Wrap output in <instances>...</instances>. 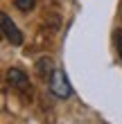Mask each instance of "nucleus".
Masks as SVG:
<instances>
[{"instance_id":"obj_1","label":"nucleus","mask_w":122,"mask_h":124,"mask_svg":"<svg viewBox=\"0 0 122 124\" xmlns=\"http://www.w3.org/2000/svg\"><path fill=\"white\" fill-rule=\"evenodd\" d=\"M50 90H52V95L59 97V99H66V97H70V93H73L70 81H68L66 72H63L61 68H54L52 77H50Z\"/></svg>"},{"instance_id":"obj_2","label":"nucleus","mask_w":122,"mask_h":124,"mask_svg":"<svg viewBox=\"0 0 122 124\" xmlns=\"http://www.w3.org/2000/svg\"><path fill=\"white\" fill-rule=\"evenodd\" d=\"M0 25H2V34H5V39L11 43V45H23V34L18 32V27L16 23L11 20V16L7 11L0 14Z\"/></svg>"},{"instance_id":"obj_3","label":"nucleus","mask_w":122,"mask_h":124,"mask_svg":"<svg viewBox=\"0 0 122 124\" xmlns=\"http://www.w3.org/2000/svg\"><path fill=\"white\" fill-rule=\"evenodd\" d=\"M7 81H9L16 90H27V88H30V79H27V75L20 68H9V72H7Z\"/></svg>"},{"instance_id":"obj_4","label":"nucleus","mask_w":122,"mask_h":124,"mask_svg":"<svg viewBox=\"0 0 122 124\" xmlns=\"http://www.w3.org/2000/svg\"><path fill=\"white\" fill-rule=\"evenodd\" d=\"M52 65H54V63H52V59H50V56H43V59L36 61V72H39L41 77H45L48 72H54Z\"/></svg>"},{"instance_id":"obj_5","label":"nucleus","mask_w":122,"mask_h":124,"mask_svg":"<svg viewBox=\"0 0 122 124\" xmlns=\"http://www.w3.org/2000/svg\"><path fill=\"white\" fill-rule=\"evenodd\" d=\"M14 5H16L20 11H32L34 5H36V0H14Z\"/></svg>"},{"instance_id":"obj_6","label":"nucleus","mask_w":122,"mask_h":124,"mask_svg":"<svg viewBox=\"0 0 122 124\" xmlns=\"http://www.w3.org/2000/svg\"><path fill=\"white\" fill-rule=\"evenodd\" d=\"M115 45H118V54H120V59H122V30L115 32Z\"/></svg>"}]
</instances>
